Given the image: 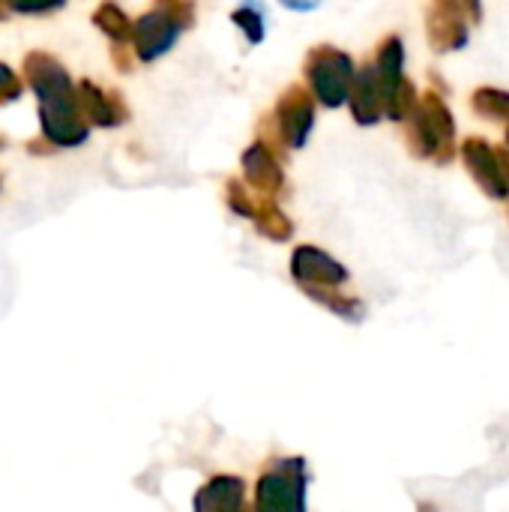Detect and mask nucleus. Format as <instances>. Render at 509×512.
Masks as SVG:
<instances>
[{"instance_id":"6ab92c4d","label":"nucleus","mask_w":509,"mask_h":512,"mask_svg":"<svg viewBox=\"0 0 509 512\" xmlns=\"http://www.w3.org/2000/svg\"><path fill=\"white\" fill-rule=\"evenodd\" d=\"M66 0H6V6L12 12H21V15H45V12H54L60 9Z\"/></svg>"},{"instance_id":"39448f33","label":"nucleus","mask_w":509,"mask_h":512,"mask_svg":"<svg viewBox=\"0 0 509 512\" xmlns=\"http://www.w3.org/2000/svg\"><path fill=\"white\" fill-rule=\"evenodd\" d=\"M39 126H42L45 141L54 147H78L90 138V123L81 117L75 93L63 102H42Z\"/></svg>"},{"instance_id":"6e6552de","label":"nucleus","mask_w":509,"mask_h":512,"mask_svg":"<svg viewBox=\"0 0 509 512\" xmlns=\"http://www.w3.org/2000/svg\"><path fill=\"white\" fill-rule=\"evenodd\" d=\"M243 177H246V186L261 192L264 198L279 195L285 186V171H282V159L276 153V144L252 141L249 150L243 153Z\"/></svg>"},{"instance_id":"f3484780","label":"nucleus","mask_w":509,"mask_h":512,"mask_svg":"<svg viewBox=\"0 0 509 512\" xmlns=\"http://www.w3.org/2000/svg\"><path fill=\"white\" fill-rule=\"evenodd\" d=\"M225 201L231 204V210H234L237 216H246V219H252L255 210H258V198L249 192V186H246L240 177H231V180L225 183Z\"/></svg>"},{"instance_id":"f257e3e1","label":"nucleus","mask_w":509,"mask_h":512,"mask_svg":"<svg viewBox=\"0 0 509 512\" xmlns=\"http://www.w3.org/2000/svg\"><path fill=\"white\" fill-rule=\"evenodd\" d=\"M405 138L417 159H429L435 165L456 159V123L441 93L426 90L417 96V105L405 117Z\"/></svg>"},{"instance_id":"dca6fc26","label":"nucleus","mask_w":509,"mask_h":512,"mask_svg":"<svg viewBox=\"0 0 509 512\" xmlns=\"http://www.w3.org/2000/svg\"><path fill=\"white\" fill-rule=\"evenodd\" d=\"M471 108L486 120H501L509 126V93L498 87H480L471 96Z\"/></svg>"},{"instance_id":"f03ea898","label":"nucleus","mask_w":509,"mask_h":512,"mask_svg":"<svg viewBox=\"0 0 509 512\" xmlns=\"http://www.w3.org/2000/svg\"><path fill=\"white\" fill-rule=\"evenodd\" d=\"M303 72H306L309 93L315 102H321L324 108H339L348 102L354 72H357L351 54H345L333 45H318L309 51Z\"/></svg>"},{"instance_id":"4be33fe9","label":"nucleus","mask_w":509,"mask_h":512,"mask_svg":"<svg viewBox=\"0 0 509 512\" xmlns=\"http://www.w3.org/2000/svg\"><path fill=\"white\" fill-rule=\"evenodd\" d=\"M282 6H288V9H294V12H309V9H315L321 0H279Z\"/></svg>"},{"instance_id":"9d476101","label":"nucleus","mask_w":509,"mask_h":512,"mask_svg":"<svg viewBox=\"0 0 509 512\" xmlns=\"http://www.w3.org/2000/svg\"><path fill=\"white\" fill-rule=\"evenodd\" d=\"M462 159L468 165V174L480 183V189L489 195V198H498V201H507L509 204V186L501 174V165H498V156H495V147L486 141V138H468L462 144Z\"/></svg>"},{"instance_id":"4468645a","label":"nucleus","mask_w":509,"mask_h":512,"mask_svg":"<svg viewBox=\"0 0 509 512\" xmlns=\"http://www.w3.org/2000/svg\"><path fill=\"white\" fill-rule=\"evenodd\" d=\"M231 21L243 30V36L258 45L264 36H267V12L258 0H243L234 12H231Z\"/></svg>"},{"instance_id":"f8f14e48","label":"nucleus","mask_w":509,"mask_h":512,"mask_svg":"<svg viewBox=\"0 0 509 512\" xmlns=\"http://www.w3.org/2000/svg\"><path fill=\"white\" fill-rule=\"evenodd\" d=\"M294 273L300 279H321V282H342L345 279V270L330 255H324L318 249H309V246L297 249V255H294Z\"/></svg>"},{"instance_id":"7ed1b4c3","label":"nucleus","mask_w":509,"mask_h":512,"mask_svg":"<svg viewBox=\"0 0 509 512\" xmlns=\"http://www.w3.org/2000/svg\"><path fill=\"white\" fill-rule=\"evenodd\" d=\"M273 138L288 147V150H300L306 147L312 129H315V99L303 84L288 87L273 111Z\"/></svg>"},{"instance_id":"a211bd4d","label":"nucleus","mask_w":509,"mask_h":512,"mask_svg":"<svg viewBox=\"0 0 509 512\" xmlns=\"http://www.w3.org/2000/svg\"><path fill=\"white\" fill-rule=\"evenodd\" d=\"M21 93H24V81L6 63H0V105L15 102Z\"/></svg>"},{"instance_id":"ddd939ff","label":"nucleus","mask_w":509,"mask_h":512,"mask_svg":"<svg viewBox=\"0 0 509 512\" xmlns=\"http://www.w3.org/2000/svg\"><path fill=\"white\" fill-rule=\"evenodd\" d=\"M93 21H96V27H99L114 45H129V39H132V18H129L117 3H102V6L93 12Z\"/></svg>"},{"instance_id":"a878e982","label":"nucleus","mask_w":509,"mask_h":512,"mask_svg":"<svg viewBox=\"0 0 509 512\" xmlns=\"http://www.w3.org/2000/svg\"><path fill=\"white\" fill-rule=\"evenodd\" d=\"M507 144H509V126H507Z\"/></svg>"},{"instance_id":"5701e85b","label":"nucleus","mask_w":509,"mask_h":512,"mask_svg":"<svg viewBox=\"0 0 509 512\" xmlns=\"http://www.w3.org/2000/svg\"><path fill=\"white\" fill-rule=\"evenodd\" d=\"M495 156H498V165H501V174L509 186V147H495Z\"/></svg>"},{"instance_id":"0eeeda50","label":"nucleus","mask_w":509,"mask_h":512,"mask_svg":"<svg viewBox=\"0 0 509 512\" xmlns=\"http://www.w3.org/2000/svg\"><path fill=\"white\" fill-rule=\"evenodd\" d=\"M24 78H27L30 90L39 96V105L63 102L75 93V81L69 78V72L45 51H30L24 57Z\"/></svg>"},{"instance_id":"aec40b11","label":"nucleus","mask_w":509,"mask_h":512,"mask_svg":"<svg viewBox=\"0 0 509 512\" xmlns=\"http://www.w3.org/2000/svg\"><path fill=\"white\" fill-rule=\"evenodd\" d=\"M159 9H165L168 15H174L183 27H192L195 21V3L192 0H156Z\"/></svg>"},{"instance_id":"20e7f679","label":"nucleus","mask_w":509,"mask_h":512,"mask_svg":"<svg viewBox=\"0 0 509 512\" xmlns=\"http://www.w3.org/2000/svg\"><path fill=\"white\" fill-rule=\"evenodd\" d=\"M183 30L186 27L174 15H168L165 9L153 6L138 21H132V39H129V45H132V51H135L138 60L153 63V60H159L162 54H168L177 45V39L183 36Z\"/></svg>"},{"instance_id":"412c9836","label":"nucleus","mask_w":509,"mask_h":512,"mask_svg":"<svg viewBox=\"0 0 509 512\" xmlns=\"http://www.w3.org/2000/svg\"><path fill=\"white\" fill-rule=\"evenodd\" d=\"M462 9H465V15H468V21H471V24H477V21L483 18V6H480V0H462Z\"/></svg>"},{"instance_id":"1a4fd4ad","label":"nucleus","mask_w":509,"mask_h":512,"mask_svg":"<svg viewBox=\"0 0 509 512\" xmlns=\"http://www.w3.org/2000/svg\"><path fill=\"white\" fill-rule=\"evenodd\" d=\"M75 102H78V111L81 117L90 123V126H102V129H111V126H120L129 120V108L126 102L114 93V90H105L93 81H78L75 84Z\"/></svg>"},{"instance_id":"2eb2a0df","label":"nucleus","mask_w":509,"mask_h":512,"mask_svg":"<svg viewBox=\"0 0 509 512\" xmlns=\"http://www.w3.org/2000/svg\"><path fill=\"white\" fill-rule=\"evenodd\" d=\"M252 219L258 222V231H261V234H267V237H273V240H285V237H291V231H294L291 219L276 207V201H273V198H261V201H258V210H255V216H252Z\"/></svg>"},{"instance_id":"393cba45","label":"nucleus","mask_w":509,"mask_h":512,"mask_svg":"<svg viewBox=\"0 0 509 512\" xmlns=\"http://www.w3.org/2000/svg\"><path fill=\"white\" fill-rule=\"evenodd\" d=\"M3 144H6V141H3V138H0V147H3Z\"/></svg>"},{"instance_id":"9b49d317","label":"nucleus","mask_w":509,"mask_h":512,"mask_svg":"<svg viewBox=\"0 0 509 512\" xmlns=\"http://www.w3.org/2000/svg\"><path fill=\"white\" fill-rule=\"evenodd\" d=\"M384 102H387V93H384V84L375 72V63L369 60L363 69L354 72V84H351V93H348V105H351V114L360 126H372L384 117Z\"/></svg>"},{"instance_id":"b1692460","label":"nucleus","mask_w":509,"mask_h":512,"mask_svg":"<svg viewBox=\"0 0 509 512\" xmlns=\"http://www.w3.org/2000/svg\"><path fill=\"white\" fill-rule=\"evenodd\" d=\"M3 12H6V6H3V0H0V18H3Z\"/></svg>"},{"instance_id":"423d86ee","label":"nucleus","mask_w":509,"mask_h":512,"mask_svg":"<svg viewBox=\"0 0 509 512\" xmlns=\"http://www.w3.org/2000/svg\"><path fill=\"white\" fill-rule=\"evenodd\" d=\"M468 15L462 0H432L426 12V33L435 51H459L468 42Z\"/></svg>"}]
</instances>
